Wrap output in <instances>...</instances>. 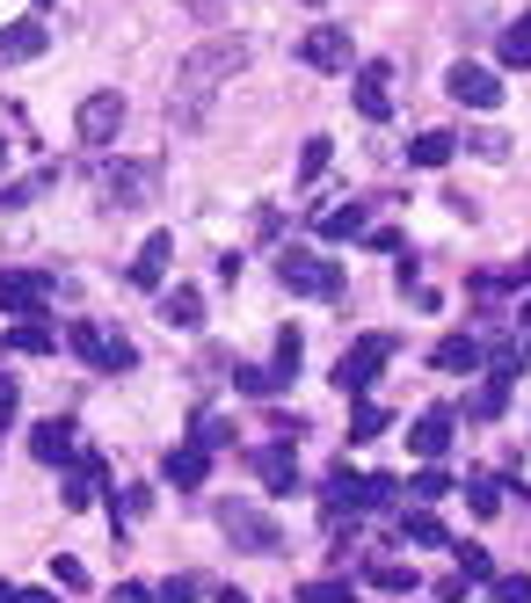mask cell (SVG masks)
<instances>
[{"mask_svg": "<svg viewBox=\"0 0 531 603\" xmlns=\"http://www.w3.org/2000/svg\"><path fill=\"white\" fill-rule=\"evenodd\" d=\"M255 473H263V487H269V495H291V487H299V458H291V444L255 451Z\"/></svg>", "mask_w": 531, "mask_h": 603, "instance_id": "18", "label": "cell"}, {"mask_svg": "<svg viewBox=\"0 0 531 603\" xmlns=\"http://www.w3.org/2000/svg\"><path fill=\"white\" fill-rule=\"evenodd\" d=\"M393 66H379V59H372V66H357V117H372V124H386L393 117Z\"/></svg>", "mask_w": 531, "mask_h": 603, "instance_id": "12", "label": "cell"}, {"mask_svg": "<svg viewBox=\"0 0 531 603\" xmlns=\"http://www.w3.org/2000/svg\"><path fill=\"white\" fill-rule=\"evenodd\" d=\"M168 262H176V241L153 233V241L131 255V284H139V292H160V284H168Z\"/></svg>", "mask_w": 531, "mask_h": 603, "instance_id": "15", "label": "cell"}, {"mask_svg": "<svg viewBox=\"0 0 531 603\" xmlns=\"http://www.w3.org/2000/svg\"><path fill=\"white\" fill-rule=\"evenodd\" d=\"M248 59H255L248 36H212V44H197V52L182 59V66H176V124H182V131L204 124V103L219 95V81H233Z\"/></svg>", "mask_w": 531, "mask_h": 603, "instance_id": "1", "label": "cell"}, {"mask_svg": "<svg viewBox=\"0 0 531 603\" xmlns=\"http://www.w3.org/2000/svg\"><path fill=\"white\" fill-rule=\"evenodd\" d=\"M444 87H452V103H466V109H496L502 103V81L488 66H474V59H459V66L444 73Z\"/></svg>", "mask_w": 531, "mask_h": 603, "instance_id": "9", "label": "cell"}, {"mask_svg": "<svg viewBox=\"0 0 531 603\" xmlns=\"http://www.w3.org/2000/svg\"><path fill=\"white\" fill-rule=\"evenodd\" d=\"M386 430H393L386 408H372V400H357V408H350V444H372V436H386Z\"/></svg>", "mask_w": 531, "mask_h": 603, "instance_id": "28", "label": "cell"}, {"mask_svg": "<svg viewBox=\"0 0 531 603\" xmlns=\"http://www.w3.org/2000/svg\"><path fill=\"white\" fill-rule=\"evenodd\" d=\"M190 596H197V574H168V589L153 603H190Z\"/></svg>", "mask_w": 531, "mask_h": 603, "instance_id": "41", "label": "cell"}, {"mask_svg": "<svg viewBox=\"0 0 531 603\" xmlns=\"http://www.w3.org/2000/svg\"><path fill=\"white\" fill-rule=\"evenodd\" d=\"M407 451L437 466L444 451H452V408H429V414H415V430H407Z\"/></svg>", "mask_w": 531, "mask_h": 603, "instance_id": "14", "label": "cell"}, {"mask_svg": "<svg viewBox=\"0 0 531 603\" xmlns=\"http://www.w3.org/2000/svg\"><path fill=\"white\" fill-rule=\"evenodd\" d=\"M364 247H372V255H401V233H386V225H379V233H364Z\"/></svg>", "mask_w": 531, "mask_h": 603, "instance_id": "43", "label": "cell"}, {"mask_svg": "<svg viewBox=\"0 0 531 603\" xmlns=\"http://www.w3.org/2000/svg\"><path fill=\"white\" fill-rule=\"evenodd\" d=\"M452 552H459V574H466V589H474V582H496V560H488L480 546H452Z\"/></svg>", "mask_w": 531, "mask_h": 603, "instance_id": "33", "label": "cell"}, {"mask_svg": "<svg viewBox=\"0 0 531 603\" xmlns=\"http://www.w3.org/2000/svg\"><path fill=\"white\" fill-rule=\"evenodd\" d=\"M372 211H364V197H350V204H336V211H320V233H328V241H364V233H372Z\"/></svg>", "mask_w": 531, "mask_h": 603, "instance_id": "22", "label": "cell"}, {"mask_svg": "<svg viewBox=\"0 0 531 603\" xmlns=\"http://www.w3.org/2000/svg\"><path fill=\"white\" fill-rule=\"evenodd\" d=\"M299 357H306L299 328H284V335H277V371H299Z\"/></svg>", "mask_w": 531, "mask_h": 603, "instance_id": "39", "label": "cell"}, {"mask_svg": "<svg viewBox=\"0 0 531 603\" xmlns=\"http://www.w3.org/2000/svg\"><path fill=\"white\" fill-rule=\"evenodd\" d=\"M502 66H524L531 73V15H517L510 30H502Z\"/></svg>", "mask_w": 531, "mask_h": 603, "instance_id": "30", "label": "cell"}, {"mask_svg": "<svg viewBox=\"0 0 531 603\" xmlns=\"http://www.w3.org/2000/svg\"><path fill=\"white\" fill-rule=\"evenodd\" d=\"M219 603H255V596H241V589H219Z\"/></svg>", "mask_w": 531, "mask_h": 603, "instance_id": "47", "label": "cell"}, {"mask_svg": "<svg viewBox=\"0 0 531 603\" xmlns=\"http://www.w3.org/2000/svg\"><path fill=\"white\" fill-rule=\"evenodd\" d=\"M219 531L233 538L241 552H284V523L269 517V509H255V501H219Z\"/></svg>", "mask_w": 531, "mask_h": 603, "instance_id": "2", "label": "cell"}, {"mask_svg": "<svg viewBox=\"0 0 531 603\" xmlns=\"http://www.w3.org/2000/svg\"><path fill=\"white\" fill-rule=\"evenodd\" d=\"M52 589H88V568L81 560H52Z\"/></svg>", "mask_w": 531, "mask_h": 603, "instance_id": "40", "label": "cell"}, {"mask_svg": "<svg viewBox=\"0 0 531 603\" xmlns=\"http://www.w3.org/2000/svg\"><path fill=\"white\" fill-rule=\"evenodd\" d=\"M496 603H531V574H496Z\"/></svg>", "mask_w": 531, "mask_h": 603, "instance_id": "37", "label": "cell"}, {"mask_svg": "<svg viewBox=\"0 0 531 603\" xmlns=\"http://www.w3.org/2000/svg\"><path fill=\"white\" fill-rule=\"evenodd\" d=\"M95 190H103L109 211H139V204H153L160 168H153V160H109V168L95 174Z\"/></svg>", "mask_w": 531, "mask_h": 603, "instance_id": "3", "label": "cell"}, {"mask_svg": "<svg viewBox=\"0 0 531 603\" xmlns=\"http://www.w3.org/2000/svg\"><path fill=\"white\" fill-rule=\"evenodd\" d=\"M328 160H336V146H328V138H306V146H299V182H320Z\"/></svg>", "mask_w": 531, "mask_h": 603, "instance_id": "32", "label": "cell"}, {"mask_svg": "<svg viewBox=\"0 0 531 603\" xmlns=\"http://www.w3.org/2000/svg\"><path fill=\"white\" fill-rule=\"evenodd\" d=\"M15 603H59V589H15Z\"/></svg>", "mask_w": 531, "mask_h": 603, "instance_id": "46", "label": "cell"}, {"mask_svg": "<svg viewBox=\"0 0 531 603\" xmlns=\"http://www.w3.org/2000/svg\"><path fill=\"white\" fill-rule=\"evenodd\" d=\"M401 495L415 501V509H429V501H444V495H452V473H444V466H423V473H415V480L401 487Z\"/></svg>", "mask_w": 531, "mask_h": 603, "instance_id": "27", "label": "cell"}, {"mask_svg": "<svg viewBox=\"0 0 531 603\" xmlns=\"http://www.w3.org/2000/svg\"><path fill=\"white\" fill-rule=\"evenodd\" d=\"M117 509H125V517H146V509H153V487H125V495H117Z\"/></svg>", "mask_w": 531, "mask_h": 603, "instance_id": "42", "label": "cell"}, {"mask_svg": "<svg viewBox=\"0 0 531 603\" xmlns=\"http://www.w3.org/2000/svg\"><path fill=\"white\" fill-rule=\"evenodd\" d=\"M401 546H444V523L429 509H401Z\"/></svg>", "mask_w": 531, "mask_h": 603, "instance_id": "29", "label": "cell"}, {"mask_svg": "<svg viewBox=\"0 0 531 603\" xmlns=\"http://www.w3.org/2000/svg\"><path fill=\"white\" fill-rule=\"evenodd\" d=\"M466 509H474V517H496V509H502L496 480H466Z\"/></svg>", "mask_w": 531, "mask_h": 603, "instance_id": "35", "label": "cell"}, {"mask_svg": "<svg viewBox=\"0 0 531 603\" xmlns=\"http://www.w3.org/2000/svg\"><path fill=\"white\" fill-rule=\"evenodd\" d=\"M109 603H153V589H139V582H117V596Z\"/></svg>", "mask_w": 531, "mask_h": 603, "instance_id": "45", "label": "cell"}, {"mask_svg": "<svg viewBox=\"0 0 531 603\" xmlns=\"http://www.w3.org/2000/svg\"><path fill=\"white\" fill-rule=\"evenodd\" d=\"M0 349H8V357H52V349H59V335L44 328V320H15V328L0 335Z\"/></svg>", "mask_w": 531, "mask_h": 603, "instance_id": "21", "label": "cell"}, {"mask_svg": "<svg viewBox=\"0 0 531 603\" xmlns=\"http://www.w3.org/2000/svg\"><path fill=\"white\" fill-rule=\"evenodd\" d=\"M66 342H73V357H88L95 371H131V363H139V342H131V335L95 328V320H73Z\"/></svg>", "mask_w": 531, "mask_h": 603, "instance_id": "5", "label": "cell"}, {"mask_svg": "<svg viewBox=\"0 0 531 603\" xmlns=\"http://www.w3.org/2000/svg\"><path fill=\"white\" fill-rule=\"evenodd\" d=\"M233 385H241L248 400H269V393L291 385V371H277V363H248V371H233Z\"/></svg>", "mask_w": 531, "mask_h": 603, "instance_id": "25", "label": "cell"}, {"mask_svg": "<svg viewBox=\"0 0 531 603\" xmlns=\"http://www.w3.org/2000/svg\"><path fill=\"white\" fill-rule=\"evenodd\" d=\"M8 422H15V385L0 379V436H8Z\"/></svg>", "mask_w": 531, "mask_h": 603, "instance_id": "44", "label": "cell"}, {"mask_svg": "<svg viewBox=\"0 0 531 603\" xmlns=\"http://www.w3.org/2000/svg\"><path fill=\"white\" fill-rule=\"evenodd\" d=\"M386 357H393V335H357V342L342 349V363H336V393L342 400H364V393H372V379L386 371Z\"/></svg>", "mask_w": 531, "mask_h": 603, "instance_id": "4", "label": "cell"}, {"mask_svg": "<svg viewBox=\"0 0 531 603\" xmlns=\"http://www.w3.org/2000/svg\"><path fill=\"white\" fill-rule=\"evenodd\" d=\"M190 436H197L204 451H226V444H233V422H219V414H204V422H197Z\"/></svg>", "mask_w": 531, "mask_h": 603, "instance_id": "36", "label": "cell"}, {"mask_svg": "<svg viewBox=\"0 0 531 603\" xmlns=\"http://www.w3.org/2000/svg\"><path fill=\"white\" fill-rule=\"evenodd\" d=\"M372 589H386V596H407V589H415V568H407V560H379V568H372Z\"/></svg>", "mask_w": 531, "mask_h": 603, "instance_id": "31", "label": "cell"}, {"mask_svg": "<svg viewBox=\"0 0 531 603\" xmlns=\"http://www.w3.org/2000/svg\"><path fill=\"white\" fill-rule=\"evenodd\" d=\"M30 8H52V0H30Z\"/></svg>", "mask_w": 531, "mask_h": 603, "instance_id": "49", "label": "cell"}, {"mask_svg": "<svg viewBox=\"0 0 531 603\" xmlns=\"http://www.w3.org/2000/svg\"><path fill=\"white\" fill-rule=\"evenodd\" d=\"M299 603H350V582H342V574H320V582L299 589Z\"/></svg>", "mask_w": 531, "mask_h": 603, "instance_id": "34", "label": "cell"}, {"mask_svg": "<svg viewBox=\"0 0 531 603\" xmlns=\"http://www.w3.org/2000/svg\"><path fill=\"white\" fill-rule=\"evenodd\" d=\"M0 603H15V589H8V582H0Z\"/></svg>", "mask_w": 531, "mask_h": 603, "instance_id": "48", "label": "cell"}, {"mask_svg": "<svg viewBox=\"0 0 531 603\" xmlns=\"http://www.w3.org/2000/svg\"><path fill=\"white\" fill-rule=\"evenodd\" d=\"M109 480V466H103V451H81L73 458V480H66V509H88L95 501V487Z\"/></svg>", "mask_w": 531, "mask_h": 603, "instance_id": "19", "label": "cell"}, {"mask_svg": "<svg viewBox=\"0 0 531 603\" xmlns=\"http://www.w3.org/2000/svg\"><path fill=\"white\" fill-rule=\"evenodd\" d=\"M277 276H284V292H299V298H336L342 292V269L328 255H306V247L277 255Z\"/></svg>", "mask_w": 531, "mask_h": 603, "instance_id": "6", "label": "cell"}, {"mask_svg": "<svg viewBox=\"0 0 531 603\" xmlns=\"http://www.w3.org/2000/svg\"><path fill=\"white\" fill-rule=\"evenodd\" d=\"M117 131H125V95H117V87H103V95H88V103H81V138H88V146H109Z\"/></svg>", "mask_w": 531, "mask_h": 603, "instance_id": "10", "label": "cell"}, {"mask_svg": "<svg viewBox=\"0 0 531 603\" xmlns=\"http://www.w3.org/2000/svg\"><path fill=\"white\" fill-rule=\"evenodd\" d=\"M0 146H8V138H0Z\"/></svg>", "mask_w": 531, "mask_h": 603, "instance_id": "50", "label": "cell"}, {"mask_svg": "<svg viewBox=\"0 0 531 603\" xmlns=\"http://www.w3.org/2000/svg\"><path fill=\"white\" fill-rule=\"evenodd\" d=\"M480 357H488V349H480L474 335H444V342L429 349V363H437V371H480Z\"/></svg>", "mask_w": 531, "mask_h": 603, "instance_id": "23", "label": "cell"}, {"mask_svg": "<svg viewBox=\"0 0 531 603\" xmlns=\"http://www.w3.org/2000/svg\"><path fill=\"white\" fill-rule=\"evenodd\" d=\"M510 385H517V379H502V371H488V379H480V393L466 400V414H474V422H496V414L510 408Z\"/></svg>", "mask_w": 531, "mask_h": 603, "instance_id": "24", "label": "cell"}, {"mask_svg": "<svg viewBox=\"0 0 531 603\" xmlns=\"http://www.w3.org/2000/svg\"><path fill=\"white\" fill-rule=\"evenodd\" d=\"M328 509H336V517H342V509H350V517H357V509H372V473L336 466V473H328Z\"/></svg>", "mask_w": 531, "mask_h": 603, "instance_id": "16", "label": "cell"}, {"mask_svg": "<svg viewBox=\"0 0 531 603\" xmlns=\"http://www.w3.org/2000/svg\"><path fill=\"white\" fill-rule=\"evenodd\" d=\"M466 138H474L480 160H510V138H502V131H466Z\"/></svg>", "mask_w": 531, "mask_h": 603, "instance_id": "38", "label": "cell"}, {"mask_svg": "<svg viewBox=\"0 0 531 603\" xmlns=\"http://www.w3.org/2000/svg\"><path fill=\"white\" fill-rule=\"evenodd\" d=\"M160 320L182 328V335H197V328H204V298H197L190 284H176V292H160Z\"/></svg>", "mask_w": 531, "mask_h": 603, "instance_id": "20", "label": "cell"}, {"mask_svg": "<svg viewBox=\"0 0 531 603\" xmlns=\"http://www.w3.org/2000/svg\"><path fill=\"white\" fill-rule=\"evenodd\" d=\"M44 306H52V276L0 269V313H15V320H44Z\"/></svg>", "mask_w": 531, "mask_h": 603, "instance_id": "7", "label": "cell"}, {"mask_svg": "<svg viewBox=\"0 0 531 603\" xmlns=\"http://www.w3.org/2000/svg\"><path fill=\"white\" fill-rule=\"evenodd\" d=\"M452 154H459V138H452V131H423L415 146H407V168H444Z\"/></svg>", "mask_w": 531, "mask_h": 603, "instance_id": "26", "label": "cell"}, {"mask_svg": "<svg viewBox=\"0 0 531 603\" xmlns=\"http://www.w3.org/2000/svg\"><path fill=\"white\" fill-rule=\"evenodd\" d=\"M160 473H168V480H176L182 495H190V487H204V480H212V451L197 444V436H182V444L168 451V458H160Z\"/></svg>", "mask_w": 531, "mask_h": 603, "instance_id": "11", "label": "cell"}, {"mask_svg": "<svg viewBox=\"0 0 531 603\" xmlns=\"http://www.w3.org/2000/svg\"><path fill=\"white\" fill-rule=\"evenodd\" d=\"M44 44H52L44 22H8V30H0V66H22V59H36Z\"/></svg>", "mask_w": 531, "mask_h": 603, "instance_id": "17", "label": "cell"}, {"mask_svg": "<svg viewBox=\"0 0 531 603\" xmlns=\"http://www.w3.org/2000/svg\"><path fill=\"white\" fill-rule=\"evenodd\" d=\"M30 451H36V458H44V466H66V458H81V430H73L66 414H52V422H36Z\"/></svg>", "mask_w": 531, "mask_h": 603, "instance_id": "13", "label": "cell"}, {"mask_svg": "<svg viewBox=\"0 0 531 603\" xmlns=\"http://www.w3.org/2000/svg\"><path fill=\"white\" fill-rule=\"evenodd\" d=\"M299 66H314V73H350V30H342V22H314V30L299 36Z\"/></svg>", "mask_w": 531, "mask_h": 603, "instance_id": "8", "label": "cell"}]
</instances>
